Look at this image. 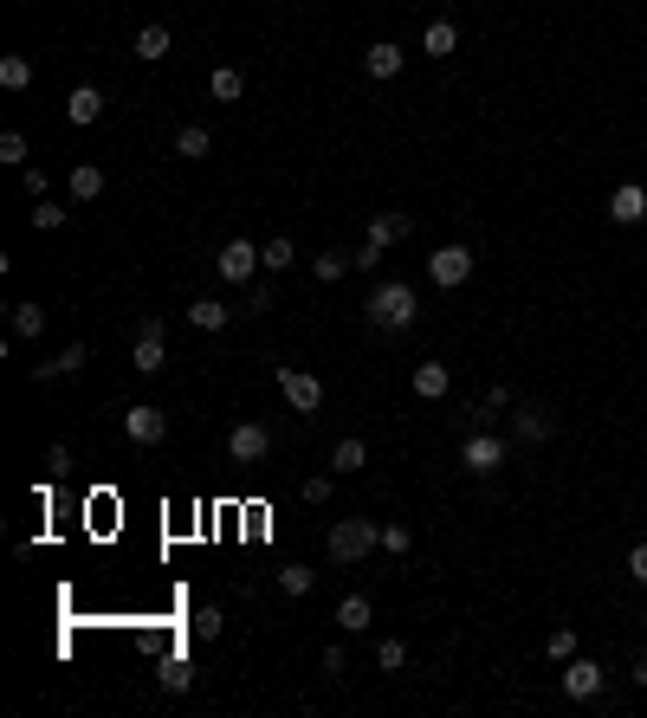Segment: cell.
<instances>
[{
    "label": "cell",
    "instance_id": "cell-1",
    "mask_svg": "<svg viewBox=\"0 0 647 718\" xmlns=\"http://www.w3.org/2000/svg\"><path fill=\"white\" fill-rule=\"evenodd\" d=\"M324 550H330V563H363L369 550H382V524L376 518H337Z\"/></svg>",
    "mask_w": 647,
    "mask_h": 718
},
{
    "label": "cell",
    "instance_id": "cell-2",
    "mask_svg": "<svg viewBox=\"0 0 647 718\" xmlns=\"http://www.w3.org/2000/svg\"><path fill=\"white\" fill-rule=\"evenodd\" d=\"M421 317V298H415V285H376V292H369V324L376 330H408Z\"/></svg>",
    "mask_w": 647,
    "mask_h": 718
},
{
    "label": "cell",
    "instance_id": "cell-3",
    "mask_svg": "<svg viewBox=\"0 0 647 718\" xmlns=\"http://www.w3.org/2000/svg\"><path fill=\"white\" fill-rule=\"evenodd\" d=\"M259 272H266V259H259L253 240H227V246L214 253V279H220V285H253Z\"/></svg>",
    "mask_w": 647,
    "mask_h": 718
},
{
    "label": "cell",
    "instance_id": "cell-4",
    "mask_svg": "<svg viewBox=\"0 0 647 718\" xmlns=\"http://www.w3.org/2000/svg\"><path fill=\"white\" fill-rule=\"evenodd\" d=\"M130 369H136V376H162V369H169V337H162V317H143L136 350H130Z\"/></svg>",
    "mask_w": 647,
    "mask_h": 718
},
{
    "label": "cell",
    "instance_id": "cell-5",
    "mask_svg": "<svg viewBox=\"0 0 647 718\" xmlns=\"http://www.w3.org/2000/svg\"><path fill=\"white\" fill-rule=\"evenodd\" d=\"M602 680H609V673H602V667H596L589 654H576V660H563V667H557V686H563V699H576V706H589V699L602 693Z\"/></svg>",
    "mask_w": 647,
    "mask_h": 718
},
{
    "label": "cell",
    "instance_id": "cell-6",
    "mask_svg": "<svg viewBox=\"0 0 647 718\" xmlns=\"http://www.w3.org/2000/svg\"><path fill=\"white\" fill-rule=\"evenodd\" d=\"M460 466L473 479H492L505 466V434H486V427H479V434H466V447H460Z\"/></svg>",
    "mask_w": 647,
    "mask_h": 718
},
{
    "label": "cell",
    "instance_id": "cell-7",
    "mask_svg": "<svg viewBox=\"0 0 647 718\" xmlns=\"http://www.w3.org/2000/svg\"><path fill=\"white\" fill-rule=\"evenodd\" d=\"M428 279L440 285V292L466 285V279H473V246H434V253H428Z\"/></svg>",
    "mask_w": 647,
    "mask_h": 718
},
{
    "label": "cell",
    "instance_id": "cell-8",
    "mask_svg": "<svg viewBox=\"0 0 647 718\" xmlns=\"http://www.w3.org/2000/svg\"><path fill=\"white\" fill-rule=\"evenodd\" d=\"M266 453H272V427H266V421H240V427L227 434V460H233V466H259Z\"/></svg>",
    "mask_w": 647,
    "mask_h": 718
},
{
    "label": "cell",
    "instance_id": "cell-9",
    "mask_svg": "<svg viewBox=\"0 0 647 718\" xmlns=\"http://www.w3.org/2000/svg\"><path fill=\"white\" fill-rule=\"evenodd\" d=\"M279 395H285L298 414H318V408H324V382L311 376V369H292V363H279Z\"/></svg>",
    "mask_w": 647,
    "mask_h": 718
},
{
    "label": "cell",
    "instance_id": "cell-10",
    "mask_svg": "<svg viewBox=\"0 0 647 718\" xmlns=\"http://www.w3.org/2000/svg\"><path fill=\"white\" fill-rule=\"evenodd\" d=\"M123 434H130L136 447H162V440H169V414H162L156 402H136L130 414H123Z\"/></svg>",
    "mask_w": 647,
    "mask_h": 718
},
{
    "label": "cell",
    "instance_id": "cell-11",
    "mask_svg": "<svg viewBox=\"0 0 647 718\" xmlns=\"http://www.w3.org/2000/svg\"><path fill=\"white\" fill-rule=\"evenodd\" d=\"M512 434L538 447V440H550V434H557V414H550V408H538V402H518V408H512Z\"/></svg>",
    "mask_w": 647,
    "mask_h": 718
},
{
    "label": "cell",
    "instance_id": "cell-12",
    "mask_svg": "<svg viewBox=\"0 0 647 718\" xmlns=\"http://www.w3.org/2000/svg\"><path fill=\"white\" fill-rule=\"evenodd\" d=\"M609 220H615V227H641V220H647V188L641 182H622L609 195Z\"/></svg>",
    "mask_w": 647,
    "mask_h": 718
},
{
    "label": "cell",
    "instance_id": "cell-13",
    "mask_svg": "<svg viewBox=\"0 0 647 718\" xmlns=\"http://www.w3.org/2000/svg\"><path fill=\"white\" fill-rule=\"evenodd\" d=\"M85 343H65L59 356H52V363H33V382H59V376H78V369H85Z\"/></svg>",
    "mask_w": 647,
    "mask_h": 718
},
{
    "label": "cell",
    "instance_id": "cell-14",
    "mask_svg": "<svg viewBox=\"0 0 647 718\" xmlns=\"http://www.w3.org/2000/svg\"><path fill=\"white\" fill-rule=\"evenodd\" d=\"M104 117V91L98 85H78L72 98H65V123H78V130H85V123H98Z\"/></svg>",
    "mask_w": 647,
    "mask_h": 718
},
{
    "label": "cell",
    "instance_id": "cell-15",
    "mask_svg": "<svg viewBox=\"0 0 647 718\" xmlns=\"http://www.w3.org/2000/svg\"><path fill=\"white\" fill-rule=\"evenodd\" d=\"M369 621H376V602H369L363 589H350V596L337 602V628H343V634H363Z\"/></svg>",
    "mask_w": 647,
    "mask_h": 718
},
{
    "label": "cell",
    "instance_id": "cell-16",
    "mask_svg": "<svg viewBox=\"0 0 647 718\" xmlns=\"http://www.w3.org/2000/svg\"><path fill=\"white\" fill-rule=\"evenodd\" d=\"M408 233H415V220H408L402 207H389V214H376V220H369V240H376V246H402Z\"/></svg>",
    "mask_w": 647,
    "mask_h": 718
},
{
    "label": "cell",
    "instance_id": "cell-17",
    "mask_svg": "<svg viewBox=\"0 0 647 718\" xmlns=\"http://www.w3.org/2000/svg\"><path fill=\"white\" fill-rule=\"evenodd\" d=\"M169 46H175V33H169V26H162V20H149L143 33H136V59H143V65L169 59Z\"/></svg>",
    "mask_w": 647,
    "mask_h": 718
},
{
    "label": "cell",
    "instance_id": "cell-18",
    "mask_svg": "<svg viewBox=\"0 0 647 718\" xmlns=\"http://www.w3.org/2000/svg\"><path fill=\"white\" fill-rule=\"evenodd\" d=\"M363 466H369V447H363L356 434H343L337 447H330V473H343V479H350V473H363Z\"/></svg>",
    "mask_w": 647,
    "mask_h": 718
},
{
    "label": "cell",
    "instance_id": "cell-19",
    "mask_svg": "<svg viewBox=\"0 0 647 718\" xmlns=\"http://www.w3.org/2000/svg\"><path fill=\"white\" fill-rule=\"evenodd\" d=\"M188 324H195V330H208V337H220V330L233 324V311L220 305V298H195V305H188Z\"/></svg>",
    "mask_w": 647,
    "mask_h": 718
},
{
    "label": "cell",
    "instance_id": "cell-20",
    "mask_svg": "<svg viewBox=\"0 0 647 718\" xmlns=\"http://www.w3.org/2000/svg\"><path fill=\"white\" fill-rule=\"evenodd\" d=\"M447 389H453V369L447 363H421L415 369V395H421V402H440Z\"/></svg>",
    "mask_w": 647,
    "mask_h": 718
},
{
    "label": "cell",
    "instance_id": "cell-21",
    "mask_svg": "<svg viewBox=\"0 0 647 718\" xmlns=\"http://www.w3.org/2000/svg\"><path fill=\"white\" fill-rule=\"evenodd\" d=\"M363 65H369V78H395L402 72V46H395V39H376V46L363 52Z\"/></svg>",
    "mask_w": 647,
    "mask_h": 718
},
{
    "label": "cell",
    "instance_id": "cell-22",
    "mask_svg": "<svg viewBox=\"0 0 647 718\" xmlns=\"http://www.w3.org/2000/svg\"><path fill=\"white\" fill-rule=\"evenodd\" d=\"M65 188H72V201H98L104 195V169L98 162H78V169L65 175Z\"/></svg>",
    "mask_w": 647,
    "mask_h": 718
},
{
    "label": "cell",
    "instance_id": "cell-23",
    "mask_svg": "<svg viewBox=\"0 0 647 718\" xmlns=\"http://www.w3.org/2000/svg\"><path fill=\"white\" fill-rule=\"evenodd\" d=\"M453 46H460V26H453V20H428V33H421V52H434V59H453Z\"/></svg>",
    "mask_w": 647,
    "mask_h": 718
},
{
    "label": "cell",
    "instance_id": "cell-24",
    "mask_svg": "<svg viewBox=\"0 0 647 718\" xmlns=\"http://www.w3.org/2000/svg\"><path fill=\"white\" fill-rule=\"evenodd\" d=\"M208 91H214L220 104H240L246 98V72H240V65H220V72L208 78Z\"/></svg>",
    "mask_w": 647,
    "mask_h": 718
},
{
    "label": "cell",
    "instance_id": "cell-25",
    "mask_svg": "<svg viewBox=\"0 0 647 718\" xmlns=\"http://www.w3.org/2000/svg\"><path fill=\"white\" fill-rule=\"evenodd\" d=\"M214 149V136L201 130V123H182V130H175V156H188V162H201Z\"/></svg>",
    "mask_w": 647,
    "mask_h": 718
},
{
    "label": "cell",
    "instance_id": "cell-26",
    "mask_svg": "<svg viewBox=\"0 0 647 718\" xmlns=\"http://www.w3.org/2000/svg\"><path fill=\"white\" fill-rule=\"evenodd\" d=\"M26 85H33V59L7 52V59H0V91H26Z\"/></svg>",
    "mask_w": 647,
    "mask_h": 718
},
{
    "label": "cell",
    "instance_id": "cell-27",
    "mask_svg": "<svg viewBox=\"0 0 647 718\" xmlns=\"http://www.w3.org/2000/svg\"><path fill=\"white\" fill-rule=\"evenodd\" d=\"M0 162H7V169H26V162H33V143H26V130H0Z\"/></svg>",
    "mask_w": 647,
    "mask_h": 718
},
{
    "label": "cell",
    "instance_id": "cell-28",
    "mask_svg": "<svg viewBox=\"0 0 647 718\" xmlns=\"http://www.w3.org/2000/svg\"><path fill=\"white\" fill-rule=\"evenodd\" d=\"M279 589H285V596H311V589H318V570H305V563H285V570H279Z\"/></svg>",
    "mask_w": 647,
    "mask_h": 718
},
{
    "label": "cell",
    "instance_id": "cell-29",
    "mask_svg": "<svg viewBox=\"0 0 647 718\" xmlns=\"http://www.w3.org/2000/svg\"><path fill=\"white\" fill-rule=\"evenodd\" d=\"M259 259H266V272H292V266H298V253H292V240H285V233L259 246Z\"/></svg>",
    "mask_w": 647,
    "mask_h": 718
},
{
    "label": "cell",
    "instance_id": "cell-30",
    "mask_svg": "<svg viewBox=\"0 0 647 718\" xmlns=\"http://www.w3.org/2000/svg\"><path fill=\"white\" fill-rule=\"evenodd\" d=\"M350 266H356V259H350V253H337V246H330V253H318V259H311V272H318L324 285H337V279H343V272H350Z\"/></svg>",
    "mask_w": 647,
    "mask_h": 718
},
{
    "label": "cell",
    "instance_id": "cell-31",
    "mask_svg": "<svg viewBox=\"0 0 647 718\" xmlns=\"http://www.w3.org/2000/svg\"><path fill=\"white\" fill-rule=\"evenodd\" d=\"M544 654L557 660V667H563V660H576V654H583V641H576V628H557V634L544 641Z\"/></svg>",
    "mask_w": 647,
    "mask_h": 718
},
{
    "label": "cell",
    "instance_id": "cell-32",
    "mask_svg": "<svg viewBox=\"0 0 647 718\" xmlns=\"http://www.w3.org/2000/svg\"><path fill=\"white\" fill-rule=\"evenodd\" d=\"M376 667L382 673H402L408 667V641H395V634H389V641H376Z\"/></svg>",
    "mask_w": 647,
    "mask_h": 718
},
{
    "label": "cell",
    "instance_id": "cell-33",
    "mask_svg": "<svg viewBox=\"0 0 647 718\" xmlns=\"http://www.w3.org/2000/svg\"><path fill=\"white\" fill-rule=\"evenodd\" d=\"M46 330V311L39 305H13V337H39Z\"/></svg>",
    "mask_w": 647,
    "mask_h": 718
},
{
    "label": "cell",
    "instance_id": "cell-34",
    "mask_svg": "<svg viewBox=\"0 0 647 718\" xmlns=\"http://www.w3.org/2000/svg\"><path fill=\"white\" fill-rule=\"evenodd\" d=\"M188 686H195V667H188V660H169V667H162V693H188Z\"/></svg>",
    "mask_w": 647,
    "mask_h": 718
},
{
    "label": "cell",
    "instance_id": "cell-35",
    "mask_svg": "<svg viewBox=\"0 0 647 718\" xmlns=\"http://www.w3.org/2000/svg\"><path fill=\"white\" fill-rule=\"evenodd\" d=\"M408 544H415L408 524H382V550H389V557H408Z\"/></svg>",
    "mask_w": 647,
    "mask_h": 718
},
{
    "label": "cell",
    "instance_id": "cell-36",
    "mask_svg": "<svg viewBox=\"0 0 647 718\" xmlns=\"http://www.w3.org/2000/svg\"><path fill=\"white\" fill-rule=\"evenodd\" d=\"M220 628H227V615H220L214 602H201V609H195V634H201V641H214Z\"/></svg>",
    "mask_w": 647,
    "mask_h": 718
},
{
    "label": "cell",
    "instance_id": "cell-37",
    "mask_svg": "<svg viewBox=\"0 0 647 718\" xmlns=\"http://www.w3.org/2000/svg\"><path fill=\"white\" fill-rule=\"evenodd\" d=\"M33 227H39V233H59V227H65V207H59V201H39V207H33Z\"/></svg>",
    "mask_w": 647,
    "mask_h": 718
},
{
    "label": "cell",
    "instance_id": "cell-38",
    "mask_svg": "<svg viewBox=\"0 0 647 718\" xmlns=\"http://www.w3.org/2000/svg\"><path fill=\"white\" fill-rule=\"evenodd\" d=\"M272 298H279V292H272L266 279H253V285H246V311H272Z\"/></svg>",
    "mask_w": 647,
    "mask_h": 718
},
{
    "label": "cell",
    "instance_id": "cell-39",
    "mask_svg": "<svg viewBox=\"0 0 647 718\" xmlns=\"http://www.w3.org/2000/svg\"><path fill=\"white\" fill-rule=\"evenodd\" d=\"M20 182H26V195H33V201H46V169H39V162H26Z\"/></svg>",
    "mask_w": 647,
    "mask_h": 718
},
{
    "label": "cell",
    "instance_id": "cell-40",
    "mask_svg": "<svg viewBox=\"0 0 647 718\" xmlns=\"http://www.w3.org/2000/svg\"><path fill=\"white\" fill-rule=\"evenodd\" d=\"M382 253H389V246L363 240V246H356V272H376V266H382Z\"/></svg>",
    "mask_w": 647,
    "mask_h": 718
},
{
    "label": "cell",
    "instance_id": "cell-41",
    "mask_svg": "<svg viewBox=\"0 0 647 718\" xmlns=\"http://www.w3.org/2000/svg\"><path fill=\"white\" fill-rule=\"evenodd\" d=\"M305 505H330V473H318V479H305Z\"/></svg>",
    "mask_w": 647,
    "mask_h": 718
},
{
    "label": "cell",
    "instance_id": "cell-42",
    "mask_svg": "<svg viewBox=\"0 0 647 718\" xmlns=\"http://www.w3.org/2000/svg\"><path fill=\"white\" fill-rule=\"evenodd\" d=\"M46 473H52V479L72 473V447H52V453H46Z\"/></svg>",
    "mask_w": 647,
    "mask_h": 718
},
{
    "label": "cell",
    "instance_id": "cell-43",
    "mask_svg": "<svg viewBox=\"0 0 647 718\" xmlns=\"http://www.w3.org/2000/svg\"><path fill=\"white\" fill-rule=\"evenodd\" d=\"M628 576H635V583H647V544L628 550Z\"/></svg>",
    "mask_w": 647,
    "mask_h": 718
},
{
    "label": "cell",
    "instance_id": "cell-44",
    "mask_svg": "<svg viewBox=\"0 0 647 718\" xmlns=\"http://www.w3.org/2000/svg\"><path fill=\"white\" fill-rule=\"evenodd\" d=\"M628 680H635V686H641V693H647V654L635 660V673H628Z\"/></svg>",
    "mask_w": 647,
    "mask_h": 718
},
{
    "label": "cell",
    "instance_id": "cell-45",
    "mask_svg": "<svg viewBox=\"0 0 647 718\" xmlns=\"http://www.w3.org/2000/svg\"><path fill=\"white\" fill-rule=\"evenodd\" d=\"M641 634H647V615H641Z\"/></svg>",
    "mask_w": 647,
    "mask_h": 718
}]
</instances>
